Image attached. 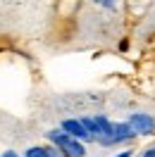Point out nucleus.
Wrapping results in <instances>:
<instances>
[{"instance_id": "nucleus-5", "label": "nucleus", "mask_w": 155, "mask_h": 157, "mask_svg": "<svg viewBox=\"0 0 155 157\" xmlns=\"http://www.w3.org/2000/svg\"><path fill=\"white\" fill-rule=\"evenodd\" d=\"M24 157H48V152H46V147L34 145V147H29V150L24 152Z\"/></svg>"}, {"instance_id": "nucleus-6", "label": "nucleus", "mask_w": 155, "mask_h": 157, "mask_svg": "<svg viewBox=\"0 0 155 157\" xmlns=\"http://www.w3.org/2000/svg\"><path fill=\"white\" fill-rule=\"evenodd\" d=\"M46 152H48V157H65L55 145H48V147H46Z\"/></svg>"}, {"instance_id": "nucleus-2", "label": "nucleus", "mask_w": 155, "mask_h": 157, "mask_svg": "<svg viewBox=\"0 0 155 157\" xmlns=\"http://www.w3.org/2000/svg\"><path fill=\"white\" fill-rule=\"evenodd\" d=\"M129 126L134 128L136 136H153L155 133V119L150 114H143V112H134L131 117L126 119Z\"/></svg>"}, {"instance_id": "nucleus-9", "label": "nucleus", "mask_w": 155, "mask_h": 157, "mask_svg": "<svg viewBox=\"0 0 155 157\" xmlns=\"http://www.w3.org/2000/svg\"><path fill=\"white\" fill-rule=\"evenodd\" d=\"M131 155H134L131 150H124V152H119V155H115V157H131Z\"/></svg>"}, {"instance_id": "nucleus-3", "label": "nucleus", "mask_w": 155, "mask_h": 157, "mask_svg": "<svg viewBox=\"0 0 155 157\" xmlns=\"http://www.w3.org/2000/svg\"><path fill=\"white\" fill-rule=\"evenodd\" d=\"M60 131H65L69 138H74V140H81V143H96V138L88 136V131L84 128V124H81L79 119H62V124H60Z\"/></svg>"}, {"instance_id": "nucleus-1", "label": "nucleus", "mask_w": 155, "mask_h": 157, "mask_svg": "<svg viewBox=\"0 0 155 157\" xmlns=\"http://www.w3.org/2000/svg\"><path fill=\"white\" fill-rule=\"evenodd\" d=\"M46 136H48L50 145H55L65 157H84V155H86V145H84L81 140L69 138L67 133L60 131V128H53V131H48Z\"/></svg>"}, {"instance_id": "nucleus-4", "label": "nucleus", "mask_w": 155, "mask_h": 157, "mask_svg": "<svg viewBox=\"0 0 155 157\" xmlns=\"http://www.w3.org/2000/svg\"><path fill=\"white\" fill-rule=\"evenodd\" d=\"M136 133L134 128L129 126V121H117L115 124V133H112V145H119V143H126V140H134Z\"/></svg>"}, {"instance_id": "nucleus-7", "label": "nucleus", "mask_w": 155, "mask_h": 157, "mask_svg": "<svg viewBox=\"0 0 155 157\" xmlns=\"http://www.w3.org/2000/svg\"><path fill=\"white\" fill-rule=\"evenodd\" d=\"M0 157H22V155H17L14 150H5V152H2V155H0Z\"/></svg>"}, {"instance_id": "nucleus-8", "label": "nucleus", "mask_w": 155, "mask_h": 157, "mask_svg": "<svg viewBox=\"0 0 155 157\" xmlns=\"http://www.w3.org/2000/svg\"><path fill=\"white\" fill-rule=\"evenodd\" d=\"M141 157H155V147H150V150H145Z\"/></svg>"}]
</instances>
